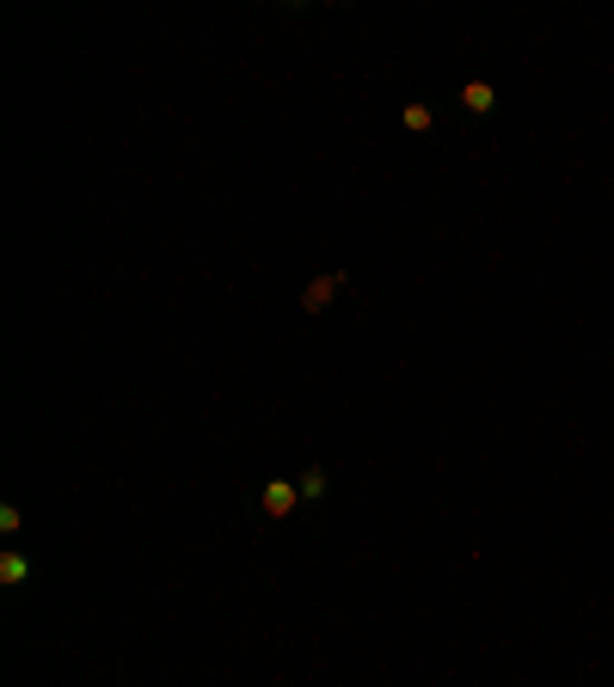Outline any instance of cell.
I'll return each mask as SVG.
<instances>
[{
  "instance_id": "obj_5",
  "label": "cell",
  "mask_w": 614,
  "mask_h": 687,
  "mask_svg": "<svg viewBox=\"0 0 614 687\" xmlns=\"http://www.w3.org/2000/svg\"><path fill=\"white\" fill-rule=\"evenodd\" d=\"M302 497H326V473H320V466H307L302 473Z\"/></svg>"
},
{
  "instance_id": "obj_1",
  "label": "cell",
  "mask_w": 614,
  "mask_h": 687,
  "mask_svg": "<svg viewBox=\"0 0 614 687\" xmlns=\"http://www.w3.org/2000/svg\"><path fill=\"white\" fill-rule=\"evenodd\" d=\"M295 504H302V485H289V479H271V485H264V515H271V522H282Z\"/></svg>"
},
{
  "instance_id": "obj_6",
  "label": "cell",
  "mask_w": 614,
  "mask_h": 687,
  "mask_svg": "<svg viewBox=\"0 0 614 687\" xmlns=\"http://www.w3.org/2000/svg\"><path fill=\"white\" fill-rule=\"evenodd\" d=\"M406 129L424 135V129H431V104H406Z\"/></svg>"
},
{
  "instance_id": "obj_3",
  "label": "cell",
  "mask_w": 614,
  "mask_h": 687,
  "mask_svg": "<svg viewBox=\"0 0 614 687\" xmlns=\"http://www.w3.org/2000/svg\"><path fill=\"white\" fill-rule=\"evenodd\" d=\"M460 104H467V111H473V117H486L491 104H498V93H491L486 80H467V86H460Z\"/></svg>"
},
{
  "instance_id": "obj_2",
  "label": "cell",
  "mask_w": 614,
  "mask_h": 687,
  "mask_svg": "<svg viewBox=\"0 0 614 687\" xmlns=\"http://www.w3.org/2000/svg\"><path fill=\"white\" fill-rule=\"evenodd\" d=\"M338 289H344V277H338V270H332V277H313V282H307V295H302V307H307V313H320Z\"/></svg>"
},
{
  "instance_id": "obj_4",
  "label": "cell",
  "mask_w": 614,
  "mask_h": 687,
  "mask_svg": "<svg viewBox=\"0 0 614 687\" xmlns=\"http://www.w3.org/2000/svg\"><path fill=\"white\" fill-rule=\"evenodd\" d=\"M25 577H31L25 553H6V559H0V584H25Z\"/></svg>"
}]
</instances>
